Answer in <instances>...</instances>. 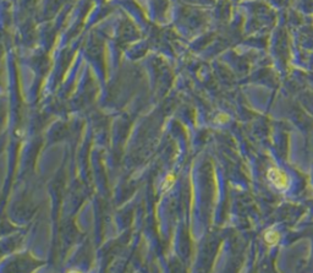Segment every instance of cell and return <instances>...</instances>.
Masks as SVG:
<instances>
[{
  "mask_svg": "<svg viewBox=\"0 0 313 273\" xmlns=\"http://www.w3.org/2000/svg\"><path fill=\"white\" fill-rule=\"evenodd\" d=\"M268 179L270 180L273 185L278 189H285L289 184V180H287L286 174L284 171H281L278 168H270L268 170Z\"/></svg>",
  "mask_w": 313,
  "mask_h": 273,
  "instance_id": "6da1fadb",
  "label": "cell"
},
{
  "mask_svg": "<svg viewBox=\"0 0 313 273\" xmlns=\"http://www.w3.org/2000/svg\"><path fill=\"white\" fill-rule=\"evenodd\" d=\"M279 238H280V236H279L278 233L274 232V230H268V232H266V234H264V240L270 245H275L278 243Z\"/></svg>",
  "mask_w": 313,
  "mask_h": 273,
  "instance_id": "7a4b0ae2",
  "label": "cell"
}]
</instances>
